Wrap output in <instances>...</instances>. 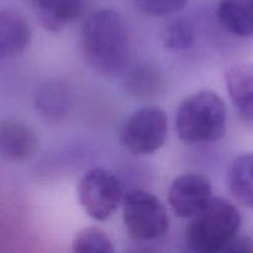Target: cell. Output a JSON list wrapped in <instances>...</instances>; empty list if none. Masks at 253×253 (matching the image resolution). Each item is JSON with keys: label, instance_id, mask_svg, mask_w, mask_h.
I'll return each instance as SVG.
<instances>
[{"label": "cell", "instance_id": "cell-1", "mask_svg": "<svg viewBox=\"0 0 253 253\" xmlns=\"http://www.w3.org/2000/svg\"><path fill=\"white\" fill-rule=\"evenodd\" d=\"M81 44L91 68L103 76L123 73L130 62L131 43L120 14L111 9L93 12L82 27Z\"/></svg>", "mask_w": 253, "mask_h": 253}, {"label": "cell", "instance_id": "cell-2", "mask_svg": "<svg viewBox=\"0 0 253 253\" xmlns=\"http://www.w3.org/2000/svg\"><path fill=\"white\" fill-rule=\"evenodd\" d=\"M225 101L212 90H200L180 103L175 113V131L185 143L219 141L226 131Z\"/></svg>", "mask_w": 253, "mask_h": 253}, {"label": "cell", "instance_id": "cell-3", "mask_svg": "<svg viewBox=\"0 0 253 253\" xmlns=\"http://www.w3.org/2000/svg\"><path fill=\"white\" fill-rule=\"evenodd\" d=\"M241 214L232 203L212 198L185 229L188 249L198 253L224 252L229 242L239 234Z\"/></svg>", "mask_w": 253, "mask_h": 253}, {"label": "cell", "instance_id": "cell-4", "mask_svg": "<svg viewBox=\"0 0 253 253\" xmlns=\"http://www.w3.org/2000/svg\"><path fill=\"white\" fill-rule=\"evenodd\" d=\"M123 220L126 232L136 241H153L169 230V219L165 205L156 195L142 189L125 193Z\"/></svg>", "mask_w": 253, "mask_h": 253}, {"label": "cell", "instance_id": "cell-5", "mask_svg": "<svg viewBox=\"0 0 253 253\" xmlns=\"http://www.w3.org/2000/svg\"><path fill=\"white\" fill-rule=\"evenodd\" d=\"M168 118L158 106H143L133 111L120 130V143L135 156L157 152L167 140Z\"/></svg>", "mask_w": 253, "mask_h": 253}, {"label": "cell", "instance_id": "cell-6", "mask_svg": "<svg viewBox=\"0 0 253 253\" xmlns=\"http://www.w3.org/2000/svg\"><path fill=\"white\" fill-rule=\"evenodd\" d=\"M79 204L96 221L110 219L123 204V185L119 178L103 167L89 169L79 180L77 188Z\"/></svg>", "mask_w": 253, "mask_h": 253}, {"label": "cell", "instance_id": "cell-7", "mask_svg": "<svg viewBox=\"0 0 253 253\" xmlns=\"http://www.w3.org/2000/svg\"><path fill=\"white\" fill-rule=\"evenodd\" d=\"M211 183L203 174L185 173L174 178L168 190V203L182 219H192L212 199Z\"/></svg>", "mask_w": 253, "mask_h": 253}, {"label": "cell", "instance_id": "cell-8", "mask_svg": "<svg viewBox=\"0 0 253 253\" xmlns=\"http://www.w3.org/2000/svg\"><path fill=\"white\" fill-rule=\"evenodd\" d=\"M39 145L34 128L16 119L2 120L0 126V152L2 158L21 162L35 155Z\"/></svg>", "mask_w": 253, "mask_h": 253}, {"label": "cell", "instance_id": "cell-9", "mask_svg": "<svg viewBox=\"0 0 253 253\" xmlns=\"http://www.w3.org/2000/svg\"><path fill=\"white\" fill-rule=\"evenodd\" d=\"M225 83L240 118L253 125V64H232L226 69Z\"/></svg>", "mask_w": 253, "mask_h": 253}, {"label": "cell", "instance_id": "cell-10", "mask_svg": "<svg viewBox=\"0 0 253 253\" xmlns=\"http://www.w3.org/2000/svg\"><path fill=\"white\" fill-rule=\"evenodd\" d=\"M34 10L43 29L58 32L81 16L84 0H34Z\"/></svg>", "mask_w": 253, "mask_h": 253}, {"label": "cell", "instance_id": "cell-11", "mask_svg": "<svg viewBox=\"0 0 253 253\" xmlns=\"http://www.w3.org/2000/svg\"><path fill=\"white\" fill-rule=\"evenodd\" d=\"M31 39V29L21 14L11 9L0 12V57L7 58L21 53Z\"/></svg>", "mask_w": 253, "mask_h": 253}, {"label": "cell", "instance_id": "cell-12", "mask_svg": "<svg viewBox=\"0 0 253 253\" xmlns=\"http://www.w3.org/2000/svg\"><path fill=\"white\" fill-rule=\"evenodd\" d=\"M216 14L220 24L230 34L253 36V0H220Z\"/></svg>", "mask_w": 253, "mask_h": 253}, {"label": "cell", "instance_id": "cell-13", "mask_svg": "<svg viewBox=\"0 0 253 253\" xmlns=\"http://www.w3.org/2000/svg\"><path fill=\"white\" fill-rule=\"evenodd\" d=\"M71 99V93L66 84L59 81H49L37 89L35 106L43 116L57 120L68 114Z\"/></svg>", "mask_w": 253, "mask_h": 253}, {"label": "cell", "instance_id": "cell-14", "mask_svg": "<svg viewBox=\"0 0 253 253\" xmlns=\"http://www.w3.org/2000/svg\"><path fill=\"white\" fill-rule=\"evenodd\" d=\"M230 193L241 204L253 208V153L237 156L226 174Z\"/></svg>", "mask_w": 253, "mask_h": 253}, {"label": "cell", "instance_id": "cell-15", "mask_svg": "<svg viewBox=\"0 0 253 253\" xmlns=\"http://www.w3.org/2000/svg\"><path fill=\"white\" fill-rule=\"evenodd\" d=\"M72 249L77 253H113L115 251L110 237L99 227H85L76 235Z\"/></svg>", "mask_w": 253, "mask_h": 253}, {"label": "cell", "instance_id": "cell-16", "mask_svg": "<svg viewBox=\"0 0 253 253\" xmlns=\"http://www.w3.org/2000/svg\"><path fill=\"white\" fill-rule=\"evenodd\" d=\"M161 77L150 67H137L131 72L126 81V86L136 96H150L157 93L161 86Z\"/></svg>", "mask_w": 253, "mask_h": 253}, {"label": "cell", "instance_id": "cell-17", "mask_svg": "<svg viewBox=\"0 0 253 253\" xmlns=\"http://www.w3.org/2000/svg\"><path fill=\"white\" fill-rule=\"evenodd\" d=\"M194 42V29L187 20H174L167 25L163 32V43L172 51H187Z\"/></svg>", "mask_w": 253, "mask_h": 253}, {"label": "cell", "instance_id": "cell-18", "mask_svg": "<svg viewBox=\"0 0 253 253\" xmlns=\"http://www.w3.org/2000/svg\"><path fill=\"white\" fill-rule=\"evenodd\" d=\"M188 0H135L137 9L151 16H166L184 9Z\"/></svg>", "mask_w": 253, "mask_h": 253}, {"label": "cell", "instance_id": "cell-19", "mask_svg": "<svg viewBox=\"0 0 253 253\" xmlns=\"http://www.w3.org/2000/svg\"><path fill=\"white\" fill-rule=\"evenodd\" d=\"M224 252L227 253H253V240L251 237L240 236L236 235L229 245L226 246Z\"/></svg>", "mask_w": 253, "mask_h": 253}]
</instances>
